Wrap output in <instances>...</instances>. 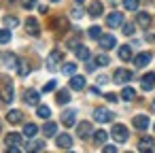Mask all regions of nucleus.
Masks as SVG:
<instances>
[{
  "mask_svg": "<svg viewBox=\"0 0 155 153\" xmlns=\"http://www.w3.org/2000/svg\"><path fill=\"white\" fill-rule=\"evenodd\" d=\"M0 83H2V87H0V102H13V83H11V79L0 77Z\"/></svg>",
  "mask_w": 155,
  "mask_h": 153,
  "instance_id": "1",
  "label": "nucleus"
},
{
  "mask_svg": "<svg viewBox=\"0 0 155 153\" xmlns=\"http://www.w3.org/2000/svg\"><path fill=\"white\" fill-rule=\"evenodd\" d=\"M110 136L115 138V142H125L127 136H130V132H127V128L123 123H115L113 130H110Z\"/></svg>",
  "mask_w": 155,
  "mask_h": 153,
  "instance_id": "2",
  "label": "nucleus"
},
{
  "mask_svg": "<svg viewBox=\"0 0 155 153\" xmlns=\"http://www.w3.org/2000/svg\"><path fill=\"white\" fill-rule=\"evenodd\" d=\"M62 60H64V53H62V51H58V49L51 51L49 58H47V68H49V70H58V64H60Z\"/></svg>",
  "mask_w": 155,
  "mask_h": 153,
  "instance_id": "3",
  "label": "nucleus"
},
{
  "mask_svg": "<svg viewBox=\"0 0 155 153\" xmlns=\"http://www.w3.org/2000/svg\"><path fill=\"white\" fill-rule=\"evenodd\" d=\"M94 119L98 123H108V121H113V113L108 108H96L94 111Z\"/></svg>",
  "mask_w": 155,
  "mask_h": 153,
  "instance_id": "4",
  "label": "nucleus"
},
{
  "mask_svg": "<svg viewBox=\"0 0 155 153\" xmlns=\"http://www.w3.org/2000/svg\"><path fill=\"white\" fill-rule=\"evenodd\" d=\"M132 77H134V75H132V70L117 68V70H115V75H113V81H115V83H127Z\"/></svg>",
  "mask_w": 155,
  "mask_h": 153,
  "instance_id": "5",
  "label": "nucleus"
},
{
  "mask_svg": "<svg viewBox=\"0 0 155 153\" xmlns=\"http://www.w3.org/2000/svg\"><path fill=\"white\" fill-rule=\"evenodd\" d=\"M98 43H100V47H102L104 51H108V49H113V47L117 45V38H115L113 34H102V36L98 38Z\"/></svg>",
  "mask_w": 155,
  "mask_h": 153,
  "instance_id": "6",
  "label": "nucleus"
},
{
  "mask_svg": "<svg viewBox=\"0 0 155 153\" xmlns=\"http://www.w3.org/2000/svg\"><path fill=\"white\" fill-rule=\"evenodd\" d=\"M24 102L30 104V106H38V102H41V94H38L36 89H28L26 96H24Z\"/></svg>",
  "mask_w": 155,
  "mask_h": 153,
  "instance_id": "7",
  "label": "nucleus"
},
{
  "mask_svg": "<svg viewBox=\"0 0 155 153\" xmlns=\"http://www.w3.org/2000/svg\"><path fill=\"white\" fill-rule=\"evenodd\" d=\"M106 26L108 28H119V26H123V15L121 13H110L108 17H106Z\"/></svg>",
  "mask_w": 155,
  "mask_h": 153,
  "instance_id": "8",
  "label": "nucleus"
},
{
  "mask_svg": "<svg viewBox=\"0 0 155 153\" xmlns=\"http://www.w3.org/2000/svg\"><path fill=\"white\" fill-rule=\"evenodd\" d=\"M151 58H153V55H151L149 51H142V53H138V55L134 58V66H136V68H144V66L151 62Z\"/></svg>",
  "mask_w": 155,
  "mask_h": 153,
  "instance_id": "9",
  "label": "nucleus"
},
{
  "mask_svg": "<svg viewBox=\"0 0 155 153\" xmlns=\"http://www.w3.org/2000/svg\"><path fill=\"white\" fill-rule=\"evenodd\" d=\"M77 134H79V138H89L91 136V123L89 121H81L79 123V128H77Z\"/></svg>",
  "mask_w": 155,
  "mask_h": 153,
  "instance_id": "10",
  "label": "nucleus"
},
{
  "mask_svg": "<svg viewBox=\"0 0 155 153\" xmlns=\"http://www.w3.org/2000/svg\"><path fill=\"white\" fill-rule=\"evenodd\" d=\"M55 145H58L60 149L68 151V149L72 147V138H70L68 134H60V136H55Z\"/></svg>",
  "mask_w": 155,
  "mask_h": 153,
  "instance_id": "11",
  "label": "nucleus"
},
{
  "mask_svg": "<svg viewBox=\"0 0 155 153\" xmlns=\"http://www.w3.org/2000/svg\"><path fill=\"white\" fill-rule=\"evenodd\" d=\"M140 87H142L144 91L153 89V87H155V72H149V75H144V77L140 79Z\"/></svg>",
  "mask_w": 155,
  "mask_h": 153,
  "instance_id": "12",
  "label": "nucleus"
},
{
  "mask_svg": "<svg viewBox=\"0 0 155 153\" xmlns=\"http://www.w3.org/2000/svg\"><path fill=\"white\" fill-rule=\"evenodd\" d=\"M26 30H28L32 36H38V34H41V26H38V22H36L34 17H28V19H26Z\"/></svg>",
  "mask_w": 155,
  "mask_h": 153,
  "instance_id": "13",
  "label": "nucleus"
},
{
  "mask_svg": "<svg viewBox=\"0 0 155 153\" xmlns=\"http://www.w3.org/2000/svg\"><path fill=\"white\" fill-rule=\"evenodd\" d=\"M74 119H77V111L68 108V111H64V113H62V123H64L66 128L74 125Z\"/></svg>",
  "mask_w": 155,
  "mask_h": 153,
  "instance_id": "14",
  "label": "nucleus"
},
{
  "mask_svg": "<svg viewBox=\"0 0 155 153\" xmlns=\"http://www.w3.org/2000/svg\"><path fill=\"white\" fill-rule=\"evenodd\" d=\"M132 123H134V128H136V130H147L151 121H149V117H147V115H136V117L132 119Z\"/></svg>",
  "mask_w": 155,
  "mask_h": 153,
  "instance_id": "15",
  "label": "nucleus"
},
{
  "mask_svg": "<svg viewBox=\"0 0 155 153\" xmlns=\"http://www.w3.org/2000/svg\"><path fill=\"white\" fill-rule=\"evenodd\" d=\"M153 147H155V140L151 138V136H144V138H140V142H138V151H153Z\"/></svg>",
  "mask_w": 155,
  "mask_h": 153,
  "instance_id": "16",
  "label": "nucleus"
},
{
  "mask_svg": "<svg viewBox=\"0 0 155 153\" xmlns=\"http://www.w3.org/2000/svg\"><path fill=\"white\" fill-rule=\"evenodd\" d=\"M87 11H89V15H91V17H98V15H102V13H104V5L100 2V0H94V2L89 5V9H87Z\"/></svg>",
  "mask_w": 155,
  "mask_h": 153,
  "instance_id": "17",
  "label": "nucleus"
},
{
  "mask_svg": "<svg viewBox=\"0 0 155 153\" xmlns=\"http://www.w3.org/2000/svg\"><path fill=\"white\" fill-rule=\"evenodd\" d=\"M85 85H87L85 77H81V75H72V79H70V87H72V89H85Z\"/></svg>",
  "mask_w": 155,
  "mask_h": 153,
  "instance_id": "18",
  "label": "nucleus"
},
{
  "mask_svg": "<svg viewBox=\"0 0 155 153\" xmlns=\"http://www.w3.org/2000/svg\"><path fill=\"white\" fill-rule=\"evenodd\" d=\"M21 119H24V115H21V111H17V108H13V111H9V113H7V121H9L11 125L21 123Z\"/></svg>",
  "mask_w": 155,
  "mask_h": 153,
  "instance_id": "19",
  "label": "nucleus"
},
{
  "mask_svg": "<svg viewBox=\"0 0 155 153\" xmlns=\"http://www.w3.org/2000/svg\"><path fill=\"white\" fill-rule=\"evenodd\" d=\"M136 24H138L140 28H149V26H151V15H149V13H142V11H140V13L136 15Z\"/></svg>",
  "mask_w": 155,
  "mask_h": 153,
  "instance_id": "20",
  "label": "nucleus"
},
{
  "mask_svg": "<svg viewBox=\"0 0 155 153\" xmlns=\"http://www.w3.org/2000/svg\"><path fill=\"white\" fill-rule=\"evenodd\" d=\"M17 75L19 77H28L30 75V64L26 60H17Z\"/></svg>",
  "mask_w": 155,
  "mask_h": 153,
  "instance_id": "21",
  "label": "nucleus"
},
{
  "mask_svg": "<svg viewBox=\"0 0 155 153\" xmlns=\"http://www.w3.org/2000/svg\"><path fill=\"white\" fill-rule=\"evenodd\" d=\"M70 98H72V96H70V91H68V89H60V91H58V96H55L58 104H68V102H70Z\"/></svg>",
  "mask_w": 155,
  "mask_h": 153,
  "instance_id": "22",
  "label": "nucleus"
},
{
  "mask_svg": "<svg viewBox=\"0 0 155 153\" xmlns=\"http://www.w3.org/2000/svg\"><path fill=\"white\" fill-rule=\"evenodd\" d=\"M36 134H38L36 123H26V125H24V136H26V138H34Z\"/></svg>",
  "mask_w": 155,
  "mask_h": 153,
  "instance_id": "23",
  "label": "nucleus"
},
{
  "mask_svg": "<svg viewBox=\"0 0 155 153\" xmlns=\"http://www.w3.org/2000/svg\"><path fill=\"white\" fill-rule=\"evenodd\" d=\"M5 142H7V147H19V145H21V136L13 132V134H9V136L5 138Z\"/></svg>",
  "mask_w": 155,
  "mask_h": 153,
  "instance_id": "24",
  "label": "nucleus"
},
{
  "mask_svg": "<svg viewBox=\"0 0 155 153\" xmlns=\"http://www.w3.org/2000/svg\"><path fill=\"white\" fill-rule=\"evenodd\" d=\"M74 53H77V58H79V60H83V62H87V60H89V49H87L85 45H79V47L74 49Z\"/></svg>",
  "mask_w": 155,
  "mask_h": 153,
  "instance_id": "25",
  "label": "nucleus"
},
{
  "mask_svg": "<svg viewBox=\"0 0 155 153\" xmlns=\"http://www.w3.org/2000/svg\"><path fill=\"white\" fill-rule=\"evenodd\" d=\"M55 132H58V125H55L53 121H47L45 128H43V134H45L47 138H51V136H55Z\"/></svg>",
  "mask_w": 155,
  "mask_h": 153,
  "instance_id": "26",
  "label": "nucleus"
},
{
  "mask_svg": "<svg viewBox=\"0 0 155 153\" xmlns=\"http://www.w3.org/2000/svg\"><path fill=\"white\" fill-rule=\"evenodd\" d=\"M119 58H121L123 62H127V60L132 58V47H130V45H121V47H119Z\"/></svg>",
  "mask_w": 155,
  "mask_h": 153,
  "instance_id": "27",
  "label": "nucleus"
},
{
  "mask_svg": "<svg viewBox=\"0 0 155 153\" xmlns=\"http://www.w3.org/2000/svg\"><path fill=\"white\" fill-rule=\"evenodd\" d=\"M36 115H38L41 119H49V117H51V108H49V106H45V104H38Z\"/></svg>",
  "mask_w": 155,
  "mask_h": 153,
  "instance_id": "28",
  "label": "nucleus"
},
{
  "mask_svg": "<svg viewBox=\"0 0 155 153\" xmlns=\"http://www.w3.org/2000/svg\"><path fill=\"white\" fill-rule=\"evenodd\" d=\"M106 138H108V134H106L104 130L94 132V142H96V145H104V142H106Z\"/></svg>",
  "mask_w": 155,
  "mask_h": 153,
  "instance_id": "29",
  "label": "nucleus"
},
{
  "mask_svg": "<svg viewBox=\"0 0 155 153\" xmlns=\"http://www.w3.org/2000/svg\"><path fill=\"white\" fill-rule=\"evenodd\" d=\"M7 43H11V28L0 30V45H7Z\"/></svg>",
  "mask_w": 155,
  "mask_h": 153,
  "instance_id": "30",
  "label": "nucleus"
},
{
  "mask_svg": "<svg viewBox=\"0 0 155 153\" xmlns=\"http://www.w3.org/2000/svg\"><path fill=\"white\" fill-rule=\"evenodd\" d=\"M134 96H136V91H134L132 87H125V89L121 91V98H123L125 102H132V100H134Z\"/></svg>",
  "mask_w": 155,
  "mask_h": 153,
  "instance_id": "31",
  "label": "nucleus"
},
{
  "mask_svg": "<svg viewBox=\"0 0 155 153\" xmlns=\"http://www.w3.org/2000/svg\"><path fill=\"white\" fill-rule=\"evenodd\" d=\"M62 72L68 75V77H72V75L77 72V64H72V62H70V64H64V66H62Z\"/></svg>",
  "mask_w": 155,
  "mask_h": 153,
  "instance_id": "32",
  "label": "nucleus"
},
{
  "mask_svg": "<svg viewBox=\"0 0 155 153\" xmlns=\"http://www.w3.org/2000/svg\"><path fill=\"white\" fill-rule=\"evenodd\" d=\"M17 24H19V19H17L15 15H7V17H5V26H7V28H15Z\"/></svg>",
  "mask_w": 155,
  "mask_h": 153,
  "instance_id": "33",
  "label": "nucleus"
},
{
  "mask_svg": "<svg viewBox=\"0 0 155 153\" xmlns=\"http://www.w3.org/2000/svg\"><path fill=\"white\" fill-rule=\"evenodd\" d=\"M123 9L125 11H136L138 9V0H123Z\"/></svg>",
  "mask_w": 155,
  "mask_h": 153,
  "instance_id": "34",
  "label": "nucleus"
},
{
  "mask_svg": "<svg viewBox=\"0 0 155 153\" xmlns=\"http://www.w3.org/2000/svg\"><path fill=\"white\" fill-rule=\"evenodd\" d=\"M89 36H91V38H100V36H102L100 26H91V28H89Z\"/></svg>",
  "mask_w": 155,
  "mask_h": 153,
  "instance_id": "35",
  "label": "nucleus"
},
{
  "mask_svg": "<svg viewBox=\"0 0 155 153\" xmlns=\"http://www.w3.org/2000/svg\"><path fill=\"white\" fill-rule=\"evenodd\" d=\"M110 60H108V55H104V53H100V55H96V64L98 66H106Z\"/></svg>",
  "mask_w": 155,
  "mask_h": 153,
  "instance_id": "36",
  "label": "nucleus"
},
{
  "mask_svg": "<svg viewBox=\"0 0 155 153\" xmlns=\"http://www.w3.org/2000/svg\"><path fill=\"white\" fill-rule=\"evenodd\" d=\"M134 30H136V28H134V24H123V34H125V36H132V34H134Z\"/></svg>",
  "mask_w": 155,
  "mask_h": 153,
  "instance_id": "37",
  "label": "nucleus"
},
{
  "mask_svg": "<svg viewBox=\"0 0 155 153\" xmlns=\"http://www.w3.org/2000/svg\"><path fill=\"white\" fill-rule=\"evenodd\" d=\"M36 2H38V0H21V5H24V9H34L36 7Z\"/></svg>",
  "mask_w": 155,
  "mask_h": 153,
  "instance_id": "38",
  "label": "nucleus"
},
{
  "mask_svg": "<svg viewBox=\"0 0 155 153\" xmlns=\"http://www.w3.org/2000/svg\"><path fill=\"white\" fill-rule=\"evenodd\" d=\"M53 89H55V81H49V83L43 87V91H45V94H49V91H53Z\"/></svg>",
  "mask_w": 155,
  "mask_h": 153,
  "instance_id": "39",
  "label": "nucleus"
},
{
  "mask_svg": "<svg viewBox=\"0 0 155 153\" xmlns=\"http://www.w3.org/2000/svg\"><path fill=\"white\" fill-rule=\"evenodd\" d=\"M102 151H104V153H117V147H113V145H106V147H102Z\"/></svg>",
  "mask_w": 155,
  "mask_h": 153,
  "instance_id": "40",
  "label": "nucleus"
},
{
  "mask_svg": "<svg viewBox=\"0 0 155 153\" xmlns=\"http://www.w3.org/2000/svg\"><path fill=\"white\" fill-rule=\"evenodd\" d=\"M72 17H74V19H81V17H83V11H81V9H74V11H72Z\"/></svg>",
  "mask_w": 155,
  "mask_h": 153,
  "instance_id": "41",
  "label": "nucleus"
},
{
  "mask_svg": "<svg viewBox=\"0 0 155 153\" xmlns=\"http://www.w3.org/2000/svg\"><path fill=\"white\" fill-rule=\"evenodd\" d=\"M104 98H106L108 102H117V94H104Z\"/></svg>",
  "mask_w": 155,
  "mask_h": 153,
  "instance_id": "42",
  "label": "nucleus"
},
{
  "mask_svg": "<svg viewBox=\"0 0 155 153\" xmlns=\"http://www.w3.org/2000/svg\"><path fill=\"white\" fill-rule=\"evenodd\" d=\"M106 81H108V77H106V75H100V77H98V83H100V85H102V83H106Z\"/></svg>",
  "mask_w": 155,
  "mask_h": 153,
  "instance_id": "43",
  "label": "nucleus"
},
{
  "mask_svg": "<svg viewBox=\"0 0 155 153\" xmlns=\"http://www.w3.org/2000/svg\"><path fill=\"white\" fill-rule=\"evenodd\" d=\"M38 11H41V13H43V15H47V13H49V9H47V7H45V5H43V7H38Z\"/></svg>",
  "mask_w": 155,
  "mask_h": 153,
  "instance_id": "44",
  "label": "nucleus"
},
{
  "mask_svg": "<svg viewBox=\"0 0 155 153\" xmlns=\"http://www.w3.org/2000/svg\"><path fill=\"white\" fill-rule=\"evenodd\" d=\"M151 111H153V113H155V100H153V102H151Z\"/></svg>",
  "mask_w": 155,
  "mask_h": 153,
  "instance_id": "45",
  "label": "nucleus"
},
{
  "mask_svg": "<svg viewBox=\"0 0 155 153\" xmlns=\"http://www.w3.org/2000/svg\"><path fill=\"white\" fill-rule=\"evenodd\" d=\"M77 2H79V5H81V2H85V0H77Z\"/></svg>",
  "mask_w": 155,
  "mask_h": 153,
  "instance_id": "46",
  "label": "nucleus"
},
{
  "mask_svg": "<svg viewBox=\"0 0 155 153\" xmlns=\"http://www.w3.org/2000/svg\"><path fill=\"white\" fill-rule=\"evenodd\" d=\"M51 2H60V0H51Z\"/></svg>",
  "mask_w": 155,
  "mask_h": 153,
  "instance_id": "47",
  "label": "nucleus"
},
{
  "mask_svg": "<svg viewBox=\"0 0 155 153\" xmlns=\"http://www.w3.org/2000/svg\"><path fill=\"white\" fill-rule=\"evenodd\" d=\"M9 2H15V0H9Z\"/></svg>",
  "mask_w": 155,
  "mask_h": 153,
  "instance_id": "48",
  "label": "nucleus"
}]
</instances>
